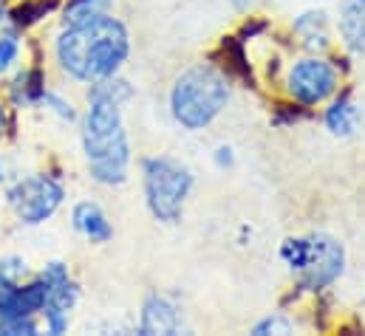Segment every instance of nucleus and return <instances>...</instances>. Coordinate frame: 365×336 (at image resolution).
Listing matches in <instances>:
<instances>
[{"label": "nucleus", "instance_id": "14", "mask_svg": "<svg viewBox=\"0 0 365 336\" xmlns=\"http://www.w3.org/2000/svg\"><path fill=\"white\" fill-rule=\"evenodd\" d=\"M26 274H29V268H26L23 257H14V254L0 257V294L14 288V285H20L26 280Z\"/></svg>", "mask_w": 365, "mask_h": 336}, {"label": "nucleus", "instance_id": "19", "mask_svg": "<svg viewBox=\"0 0 365 336\" xmlns=\"http://www.w3.org/2000/svg\"><path fill=\"white\" fill-rule=\"evenodd\" d=\"M215 162H218L221 167H230V164H232V150H230V147H218V150H215Z\"/></svg>", "mask_w": 365, "mask_h": 336}, {"label": "nucleus", "instance_id": "7", "mask_svg": "<svg viewBox=\"0 0 365 336\" xmlns=\"http://www.w3.org/2000/svg\"><path fill=\"white\" fill-rule=\"evenodd\" d=\"M343 260H346L343 246L334 238H326V235L309 238V257H306V266L300 268L303 288L317 291V288H326L329 283H334L343 271Z\"/></svg>", "mask_w": 365, "mask_h": 336}, {"label": "nucleus", "instance_id": "12", "mask_svg": "<svg viewBox=\"0 0 365 336\" xmlns=\"http://www.w3.org/2000/svg\"><path fill=\"white\" fill-rule=\"evenodd\" d=\"M294 31L303 37L309 48H326L329 34H326V14L323 11H309L294 23Z\"/></svg>", "mask_w": 365, "mask_h": 336}, {"label": "nucleus", "instance_id": "18", "mask_svg": "<svg viewBox=\"0 0 365 336\" xmlns=\"http://www.w3.org/2000/svg\"><path fill=\"white\" fill-rule=\"evenodd\" d=\"M292 331V325L283 320V317H269V320H264V322H258L255 325V334L264 336V334H289Z\"/></svg>", "mask_w": 365, "mask_h": 336}, {"label": "nucleus", "instance_id": "4", "mask_svg": "<svg viewBox=\"0 0 365 336\" xmlns=\"http://www.w3.org/2000/svg\"><path fill=\"white\" fill-rule=\"evenodd\" d=\"M142 172H145V195L150 212L165 224H176L182 218L184 201L192 189L190 169L170 159H145Z\"/></svg>", "mask_w": 365, "mask_h": 336}, {"label": "nucleus", "instance_id": "21", "mask_svg": "<svg viewBox=\"0 0 365 336\" xmlns=\"http://www.w3.org/2000/svg\"><path fill=\"white\" fill-rule=\"evenodd\" d=\"M3 125H6V119H3V110H0V136H3Z\"/></svg>", "mask_w": 365, "mask_h": 336}, {"label": "nucleus", "instance_id": "10", "mask_svg": "<svg viewBox=\"0 0 365 336\" xmlns=\"http://www.w3.org/2000/svg\"><path fill=\"white\" fill-rule=\"evenodd\" d=\"M340 34L354 54L365 51V0H343L340 9Z\"/></svg>", "mask_w": 365, "mask_h": 336}, {"label": "nucleus", "instance_id": "1", "mask_svg": "<svg viewBox=\"0 0 365 336\" xmlns=\"http://www.w3.org/2000/svg\"><path fill=\"white\" fill-rule=\"evenodd\" d=\"M130 96V88L122 80L93 83L88 93V113L83 125V150L88 159L93 181L99 184H122L128 178L130 145L122 125V99Z\"/></svg>", "mask_w": 365, "mask_h": 336}, {"label": "nucleus", "instance_id": "8", "mask_svg": "<svg viewBox=\"0 0 365 336\" xmlns=\"http://www.w3.org/2000/svg\"><path fill=\"white\" fill-rule=\"evenodd\" d=\"M142 334H176L179 331V308L168 297H150L142 308Z\"/></svg>", "mask_w": 365, "mask_h": 336}, {"label": "nucleus", "instance_id": "2", "mask_svg": "<svg viewBox=\"0 0 365 336\" xmlns=\"http://www.w3.org/2000/svg\"><path fill=\"white\" fill-rule=\"evenodd\" d=\"M130 37L122 20L108 14H93L88 20L68 23L57 37L54 54L60 68L80 83H102L113 77L128 60Z\"/></svg>", "mask_w": 365, "mask_h": 336}, {"label": "nucleus", "instance_id": "17", "mask_svg": "<svg viewBox=\"0 0 365 336\" xmlns=\"http://www.w3.org/2000/svg\"><path fill=\"white\" fill-rule=\"evenodd\" d=\"M40 102L46 105V107H51L60 119H68V122H74L77 119V113H74V105L71 102H66L60 93H51V90H43V96H40Z\"/></svg>", "mask_w": 365, "mask_h": 336}, {"label": "nucleus", "instance_id": "6", "mask_svg": "<svg viewBox=\"0 0 365 336\" xmlns=\"http://www.w3.org/2000/svg\"><path fill=\"white\" fill-rule=\"evenodd\" d=\"M286 85H289V93L300 105H317L337 90V71L331 63L320 57H309V60L294 63Z\"/></svg>", "mask_w": 365, "mask_h": 336}, {"label": "nucleus", "instance_id": "22", "mask_svg": "<svg viewBox=\"0 0 365 336\" xmlns=\"http://www.w3.org/2000/svg\"><path fill=\"white\" fill-rule=\"evenodd\" d=\"M3 178H6V175H3V162H0V181H3Z\"/></svg>", "mask_w": 365, "mask_h": 336}, {"label": "nucleus", "instance_id": "3", "mask_svg": "<svg viewBox=\"0 0 365 336\" xmlns=\"http://www.w3.org/2000/svg\"><path fill=\"white\" fill-rule=\"evenodd\" d=\"M230 99V83L227 77L212 65H195L176 80L170 105L176 122L187 130L207 127L227 105Z\"/></svg>", "mask_w": 365, "mask_h": 336}, {"label": "nucleus", "instance_id": "5", "mask_svg": "<svg viewBox=\"0 0 365 336\" xmlns=\"http://www.w3.org/2000/svg\"><path fill=\"white\" fill-rule=\"evenodd\" d=\"M63 198H66V189L51 175H29L6 189L9 206L14 209L20 224H29V226H37L46 218H51L60 209Z\"/></svg>", "mask_w": 365, "mask_h": 336}, {"label": "nucleus", "instance_id": "20", "mask_svg": "<svg viewBox=\"0 0 365 336\" xmlns=\"http://www.w3.org/2000/svg\"><path fill=\"white\" fill-rule=\"evenodd\" d=\"M6 17H9V11H6V6H3V0H0V23H6Z\"/></svg>", "mask_w": 365, "mask_h": 336}, {"label": "nucleus", "instance_id": "16", "mask_svg": "<svg viewBox=\"0 0 365 336\" xmlns=\"http://www.w3.org/2000/svg\"><path fill=\"white\" fill-rule=\"evenodd\" d=\"M283 260L292 266V268H303L306 266V257H309V241H286L283 243Z\"/></svg>", "mask_w": 365, "mask_h": 336}, {"label": "nucleus", "instance_id": "15", "mask_svg": "<svg viewBox=\"0 0 365 336\" xmlns=\"http://www.w3.org/2000/svg\"><path fill=\"white\" fill-rule=\"evenodd\" d=\"M20 57V40L14 34H0V74H6Z\"/></svg>", "mask_w": 365, "mask_h": 336}, {"label": "nucleus", "instance_id": "13", "mask_svg": "<svg viewBox=\"0 0 365 336\" xmlns=\"http://www.w3.org/2000/svg\"><path fill=\"white\" fill-rule=\"evenodd\" d=\"M110 0H68L66 9H63V20L66 26L68 23H80V20H88L93 14H105Z\"/></svg>", "mask_w": 365, "mask_h": 336}, {"label": "nucleus", "instance_id": "9", "mask_svg": "<svg viewBox=\"0 0 365 336\" xmlns=\"http://www.w3.org/2000/svg\"><path fill=\"white\" fill-rule=\"evenodd\" d=\"M71 221H74V229L83 232L91 243H105V241H110V235H113V229H110L105 212H102L96 204H91V201L77 204L74 212H71Z\"/></svg>", "mask_w": 365, "mask_h": 336}, {"label": "nucleus", "instance_id": "11", "mask_svg": "<svg viewBox=\"0 0 365 336\" xmlns=\"http://www.w3.org/2000/svg\"><path fill=\"white\" fill-rule=\"evenodd\" d=\"M360 122H363V110L351 99H340V102H334L326 110V127L334 136H351V133H357Z\"/></svg>", "mask_w": 365, "mask_h": 336}]
</instances>
